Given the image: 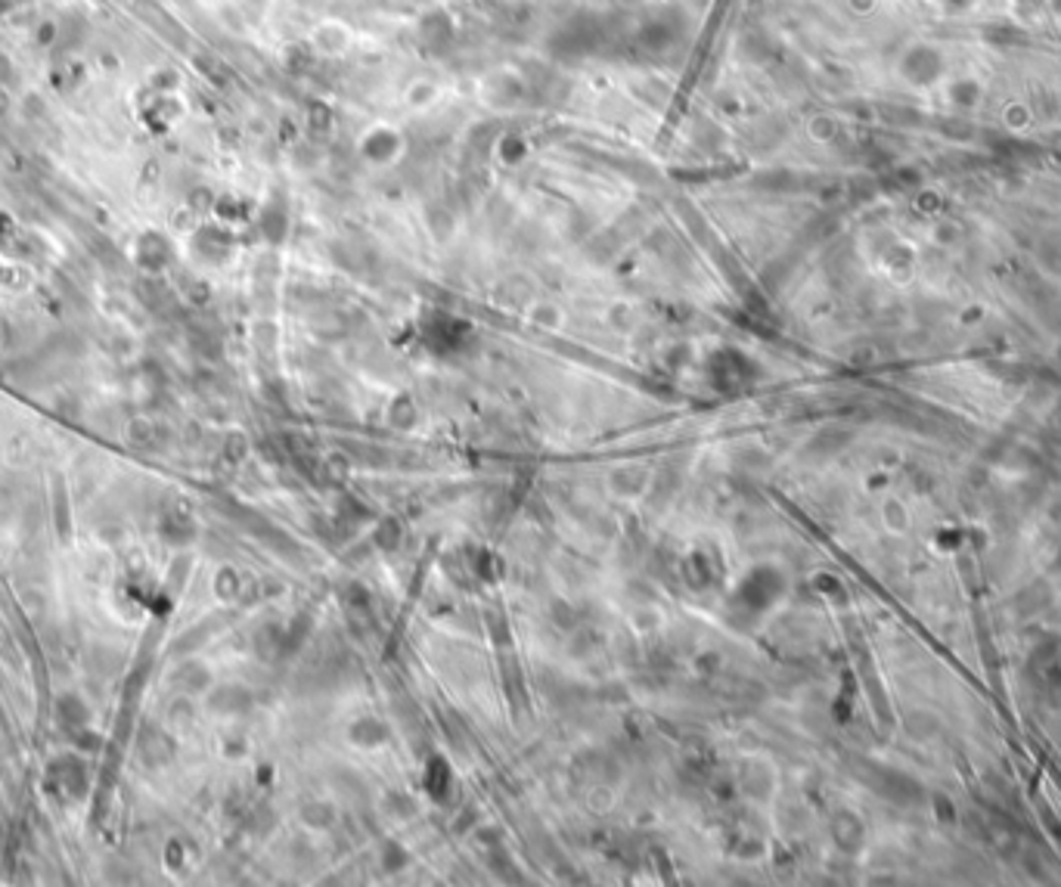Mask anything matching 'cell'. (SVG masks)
<instances>
[{"instance_id":"1","label":"cell","mask_w":1061,"mask_h":887,"mask_svg":"<svg viewBox=\"0 0 1061 887\" xmlns=\"http://www.w3.org/2000/svg\"><path fill=\"white\" fill-rule=\"evenodd\" d=\"M943 69H947V59H943V54H940L938 47H931V44H919V47H913L909 54L903 56V63H901L903 78H906L909 85H916V88H931V85H938L940 78H943Z\"/></svg>"},{"instance_id":"2","label":"cell","mask_w":1061,"mask_h":887,"mask_svg":"<svg viewBox=\"0 0 1061 887\" xmlns=\"http://www.w3.org/2000/svg\"><path fill=\"white\" fill-rule=\"evenodd\" d=\"M943 7H950V10H962V7H969L972 0H940Z\"/></svg>"}]
</instances>
